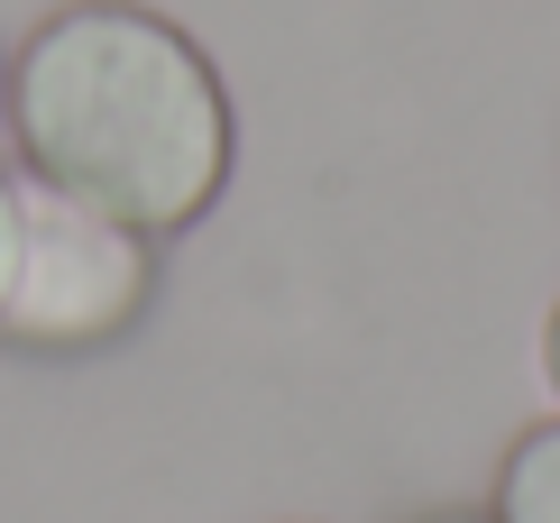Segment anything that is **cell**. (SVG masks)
I'll return each mask as SVG.
<instances>
[{
    "mask_svg": "<svg viewBox=\"0 0 560 523\" xmlns=\"http://www.w3.org/2000/svg\"><path fill=\"white\" fill-rule=\"evenodd\" d=\"M10 129L37 184L74 194L110 221L194 230L230 184V92L175 19L138 0H74L19 46L10 74Z\"/></svg>",
    "mask_w": 560,
    "mask_h": 523,
    "instance_id": "1",
    "label": "cell"
},
{
    "mask_svg": "<svg viewBox=\"0 0 560 523\" xmlns=\"http://www.w3.org/2000/svg\"><path fill=\"white\" fill-rule=\"evenodd\" d=\"M156 240L110 211H92L56 184L19 175V230H10V284H0V340L74 359L102 349L148 313Z\"/></svg>",
    "mask_w": 560,
    "mask_h": 523,
    "instance_id": "2",
    "label": "cell"
},
{
    "mask_svg": "<svg viewBox=\"0 0 560 523\" xmlns=\"http://www.w3.org/2000/svg\"><path fill=\"white\" fill-rule=\"evenodd\" d=\"M497 523H560V414L505 450L497 468Z\"/></svg>",
    "mask_w": 560,
    "mask_h": 523,
    "instance_id": "3",
    "label": "cell"
},
{
    "mask_svg": "<svg viewBox=\"0 0 560 523\" xmlns=\"http://www.w3.org/2000/svg\"><path fill=\"white\" fill-rule=\"evenodd\" d=\"M10 230H19V175H0V284H10Z\"/></svg>",
    "mask_w": 560,
    "mask_h": 523,
    "instance_id": "4",
    "label": "cell"
},
{
    "mask_svg": "<svg viewBox=\"0 0 560 523\" xmlns=\"http://www.w3.org/2000/svg\"><path fill=\"white\" fill-rule=\"evenodd\" d=\"M542 376H551V395H560V303H551V322H542Z\"/></svg>",
    "mask_w": 560,
    "mask_h": 523,
    "instance_id": "5",
    "label": "cell"
},
{
    "mask_svg": "<svg viewBox=\"0 0 560 523\" xmlns=\"http://www.w3.org/2000/svg\"><path fill=\"white\" fill-rule=\"evenodd\" d=\"M441 523H469V514H441Z\"/></svg>",
    "mask_w": 560,
    "mask_h": 523,
    "instance_id": "6",
    "label": "cell"
}]
</instances>
